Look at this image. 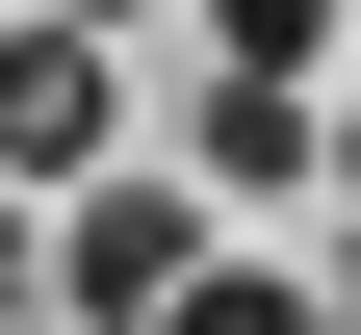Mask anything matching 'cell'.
<instances>
[{
    "label": "cell",
    "instance_id": "1",
    "mask_svg": "<svg viewBox=\"0 0 361 335\" xmlns=\"http://www.w3.org/2000/svg\"><path fill=\"white\" fill-rule=\"evenodd\" d=\"M78 181H129V78H104V26L0 0V207H78Z\"/></svg>",
    "mask_w": 361,
    "mask_h": 335
},
{
    "label": "cell",
    "instance_id": "2",
    "mask_svg": "<svg viewBox=\"0 0 361 335\" xmlns=\"http://www.w3.org/2000/svg\"><path fill=\"white\" fill-rule=\"evenodd\" d=\"M180 284H207V258H180V181H78V207H52V310L78 335H180Z\"/></svg>",
    "mask_w": 361,
    "mask_h": 335
},
{
    "label": "cell",
    "instance_id": "3",
    "mask_svg": "<svg viewBox=\"0 0 361 335\" xmlns=\"http://www.w3.org/2000/svg\"><path fill=\"white\" fill-rule=\"evenodd\" d=\"M180 181H336V104H284V78H207V104H180Z\"/></svg>",
    "mask_w": 361,
    "mask_h": 335
},
{
    "label": "cell",
    "instance_id": "4",
    "mask_svg": "<svg viewBox=\"0 0 361 335\" xmlns=\"http://www.w3.org/2000/svg\"><path fill=\"white\" fill-rule=\"evenodd\" d=\"M310 52H336V0H207V78H284L310 104Z\"/></svg>",
    "mask_w": 361,
    "mask_h": 335
},
{
    "label": "cell",
    "instance_id": "5",
    "mask_svg": "<svg viewBox=\"0 0 361 335\" xmlns=\"http://www.w3.org/2000/svg\"><path fill=\"white\" fill-rule=\"evenodd\" d=\"M180 335H336V310H310V284H233V258H207V284H180Z\"/></svg>",
    "mask_w": 361,
    "mask_h": 335
},
{
    "label": "cell",
    "instance_id": "6",
    "mask_svg": "<svg viewBox=\"0 0 361 335\" xmlns=\"http://www.w3.org/2000/svg\"><path fill=\"white\" fill-rule=\"evenodd\" d=\"M336 232H361V104H336Z\"/></svg>",
    "mask_w": 361,
    "mask_h": 335
},
{
    "label": "cell",
    "instance_id": "7",
    "mask_svg": "<svg viewBox=\"0 0 361 335\" xmlns=\"http://www.w3.org/2000/svg\"><path fill=\"white\" fill-rule=\"evenodd\" d=\"M52 26H155V0H52Z\"/></svg>",
    "mask_w": 361,
    "mask_h": 335
}]
</instances>
